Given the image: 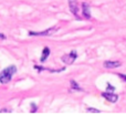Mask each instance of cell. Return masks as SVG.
Segmentation results:
<instances>
[{
    "label": "cell",
    "mask_w": 126,
    "mask_h": 124,
    "mask_svg": "<svg viewBox=\"0 0 126 124\" xmlns=\"http://www.w3.org/2000/svg\"><path fill=\"white\" fill-rule=\"evenodd\" d=\"M31 107H32V109H31V112H32V113H34V112L38 110V106L35 105V103H31Z\"/></svg>",
    "instance_id": "obj_12"
},
{
    "label": "cell",
    "mask_w": 126,
    "mask_h": 124,
    "mask_svg": "<svg viewBox=\"0 0 126 124\" xmlns=\"http://www.w3.org/2000/svg\"><path fill=\"white\" fill-rule=\"evenodd\" d=\"M86 111H87V112H90V113H101L100 110L94 109V107H87Z\"/></svg>",
    "instance_id": "obj_11"
},
{
    "label": "cell",
    "mask_w": 126,
    "mask_h": 124,
    "mask_svg": "<svg viewBox=\"0 0 126 124\" xmlns=\"http://www.w3.org/2000/svg\"><path fill=\"white\" fill-rule=\"evenodd\" d=\"M102 96L105 99V100H107L109 102H112V103L117 102V100H118L117 94H114V93H112V92H103Z\"/></svg>",
    "instance_id": "obj_5"
},
{
    "label": "cell",
    "mask_w": 126,
    "mask_h": 124,
    "mask_svg": "<svg viewBox=\"0 0 126 124\" xmlns=\"http://www.w3.org/2000/svg\"><path fill=\"white\" fill-rule=\"evenodd\" d=\"M49 55H50V49H49L48 47H46V48H43V50H42V55H41V58H40V61L42 63L46 62L47 59L49 58Z\"/></svg>",
    "instance_id": "obj_9"
},
{
    "label": "cell",
    "mask_w": 126,
    "mask_h": 124,
    "mask_svg": "<svg viewBox=\"0 0 126 124\" xmlns=\"http://www.w3.org/2000/svg\"><path fill=\"white\" fill-rule=\"evenodd\" d=\"M103 65L106 69H115V68H120L122 65V63L120 61H111V60H109V61H105L103 63Z\"/></svg>",
    "instance_id": "obj_7"
},
{
    "label": "cell",
    "mask_w": 126,
    "mask_h": 124,
    "mask_svg": "<svg viewBox=\"0 0 126 124\" xmlns=\"http://www.w3.org/2000/svg\"><path fill=\"white\" fill-rule=\"evenodd\" d=\"M17 73V67L16 65H10V67L3 69L0 72V83L1 84H6V83L10 82L12 76Z\"/></svg>",
    "instance_id": "obj_1"
},
{
    "label": "cell",
    "mask_w": 126,
    "mask_h": 124,
    "mask_svg": "<svg viewBox=\"0 0 126 124\" xmlns=\"http://www.w3.org/2000/svg\"><path fill=\"white\" fill-rule=\"evenodd\" d=\"M107 90H109L110 92H113L114 90H115V88H114L113 85H111V84H110V83H107Z\"/></svg>",
    "instance_id": "obj_13"
},
{
    "label": "cell",
    "mask_w": 126,
    "mask_h": 124,
    "mask_svg": "<svg viewBox=\"0 0 126 124\" xmlns=\"http://www.w3.org/2000/svg\"><path fill=\"white\" fill-rule=\"evenodd\" d=\"M0 39H2V40H6V39H7V37L3 35V33H0Z\"/></svg>",
    "instance_id": "obj_15"
},
{
    "label": "cell",
    "mask_w": 126,
    "mask_h": 124,
    "mask_svg": "<svg viewBox=\"0 0 126 124\" xmlns=\"http://www.w3.org/2000/svg\"><path fill=\"white\" fill-rule=\"evenodd\" d=\"M59 30H60V27H51V28H48L47 30L39 31V32L30 31L29 35H33V37H50V35H54V33Z\"/></svg>",
    "instance_id": "obj_2"
},
{
    "label": "cell",
    "mask_w": 126,
    "mask_h": 124,
    "mask_svg": "<svg viewBox=\"0 0 126 124\" xmlns=\"http://www.w3.org/2000/svg\"><path fill=\"white\" fill-rule=\"evenodd\" d=\"M78 59V52L76 51H71L70 53H67V54L63 55L61 57V61L66 63V64H72V63H74V61Z\"/></svg>",
    "instance_id": "obj_3"
},
{
    "label": "cell",
    "mask_w": 126,
    "mask_h": 124,
    "mask_svg": "<svg viewBox=\"0 0 126 124\" xmlns=\"http://www.w3.org/2000/svg\"><path fill=\"white\" fill-rule=\"evenodd\" d=\"M34 68L35 70H37L38 72H41V71H50V72H52V73H58V72H62V71H64L65 70V68L63 67V68H61V69H59V70H52V69H48V68H44V67H40V65H34Z\"/></svg>",
    "instance_id": "obj_8"
},
{
    "label": "cell",
    "mask_w": 126,
    "mask_h": 124,
    "mask_svg": "<svg viewBox=\"0 0 126 124\" xmlns=\"http://www.w3.org/2000/svg\"><path fill=\"white\" fill-rule=\"evenodd\" d=\"M69 7H70V11L78 19L79 18V11H80V8H79V3L76 0H69Z\"/></svg>",
    "instance_id": "obj_4"
},
{
    "label": "cell",
    "mask_w": 126,
    "mask_h": 124,
    "mask_svg": "<svg viewBox=\"0 0 126 124\" xmlns=\"http://www.w3.org/2000/svg\"><path fill=\"white\" fill-rule=\"evenodd\" d=\"M118 76H120L121 79H122L123 81H124V82H126V75L125 74H122V73H118Z\"/></svg>",
    "instance_id": "obj_14"
},
{
    "label": "cell",
    "mask_w": 126,
    "mask_h": 124,
    "mask_svg": "<svg viewBox=\"0 0 126 124\" xmlns=\"http://www.w3.org/2000/svg\"><path fill=\"white\" fill-rule=\"evenodd\" d=\"M82 15L85 19H91V10H90V6L87 2H83L82 3Z\"/></svg>",
    "instance_id": "obj_6"
},
{
    "label": "cell",
    "mask_w": 126,
    "mask_h": 124,
    "mask_svg": "<svg viewBox=\"0 0 126 124\" xmlns=\"http://www.w3.org/2000/svg\"><path fill=\"white\" fill-rule=\"evenodd\" d=\"M70 84H71L72 90H74V91H84V90H83L82 88L78 84V83H76L75 80H71V81H70Z\"/></svg>",
    "instance_id": "obj_10"
}]
</instances>
